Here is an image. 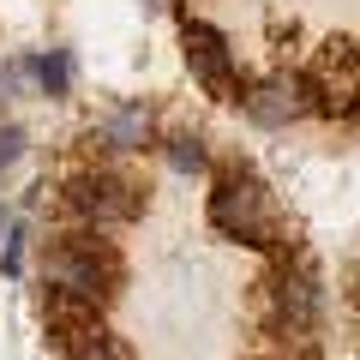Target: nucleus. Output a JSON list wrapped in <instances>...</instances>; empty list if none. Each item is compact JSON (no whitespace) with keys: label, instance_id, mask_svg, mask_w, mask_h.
I'll return each mask as SVG.
<instances>
[{"label":"nucleus","instance_id":"10","mask_svg":"<svg viewBox=\"0 0 360 360\" xmlns=\"http://www.w3.org/2000/svg\"><path fill=\"white\" fill-rule=\"evenodd\" d=\"M162 156H168L174 174H205V168H210V139H205V132H168Z\"/></svg>","mask_w":360,"mask_h":360},{"label":"nucleus","instance_id":"11","mask_svg":"<svg viewBox=\"0 0 360 360\" xmlns=\"http://www.w3.org/2000/svg\"><path fill=\"white\" fill-rule=\"evenodd\" d=\"M60 360H132V348L120 342L115 330H103V324H96V330H84L78 342H66Z\"/></svg>","mask_w":360,"mask_h":360},{"label":"nucleus","instance_id":"7","mask_svg":"<svg viewBox=\"0 0 360 360\" xmlns=\"http://www.w3.org/2000/svg\"><path fill=\"white\" fill-rule=\"evenodd\" d=\"M96 324H103V307H96V300H78V295H66V288H42V330H49L54 348L78 342V336L96 330Z\"/></svg>","mask_w":360,"mask_h":360},{"label":"nucleus","instance_id":"2","mask_svg":"<svg viewBox=\"0 0 360 360\" xmlns=\"http://www.w3.org/2000/svg\"><path fill=\"white\" fill-rule=\"evenodd\" d=\"M252 312H258V336H264L270 348L312 342V330H319V319H324V276H319V264L283 252L276 270L252 283Z\"/></svg>","mask_w":360,"mask_h":360},{"label":"nucleus","instance_id":"13","mask_svg":"<svg viewBox=\"0 0 360 360\" xmlns=\"http://www.w3.org/2000/svg\"><path fill=\"white\" fill-rule=\"evenodd\" d=\"M25 127H18V120H0V174H6V168H18V156H25Z\"/></svg>","mask_w":360,"mask_h":360},{"label":"nucleus","instance_id":"12","mask_svg":"<svg viewBox=\"0 0 360 360\" xmlns=\"http://www.w3.org/2000/svg\"><path fill=\"white\" fill-rule=\"evenodd\" d=\"M25 246H30V229L13 222V229L0 234V276H25Z\"/></svg>","mask_w":360,"mask_h":360},{"label":"nucleus","instance_id":"6","mask_svg":"<svg viewBox=\"0 0 360 360\" xmlns=\"http://www.w3.org/2000/svg\"><path fill=\"white\" fill-rule=\"evenodd\" d=\"M84 144H90V150H108V156L150 150V144H156V120H150V108H139V103H120V108H108V115L84 132Z\"/></svg>","mask_w":360,"mask_h":360},{"label":"nucleus","instance_id":"14","mask_svg":"<svg viewBox=\"0 0 360 360\" xmlns=\"http://www.w3.org/2000/svg\"><path fill=\"white\" fill-rule=\"evenodd\" d=\"M6 229H13V210H6V205H0V234H6Z\"/></svg>","mask_w":360,"mask_h":360},{"label":"nucleus","instance_id":"1","mask_svg":"<svg viewBox=\"0 0 360 360\" xmlns=\"http://www.w3.org/2000/svg\"><path fill=\"white\" fill-rule=\"evenodd\" d=\"M120 283H127V252H120L103 229L72 222V229H60V234L42 240V288H66V295H78V300L108 307V300L120 295Z\"/></svg>","mask_w":360,"mask_h":360},{"label":"nucleus","instance_id":"3","mask_svg":"<svg viewBox=\"0 0 360 360\" xmlns=\"http://www.w3.org/2000/svg\"><path fill=\"white\" fill-rule=\"evenodd\" d=\"M210 229L222 234V240H240V246H258V252L283 258L288 240H283V217H276V198H270V186L252 174V168H222L217 186H210Z\"/></svg>","mask_w":360,"mask_h":360},{"label":"nucleus","instance_id":"8","mask_svg":"<svg viewBox=\"0 0 360 360\" xmlns=\"http://www.w3.org/2000/svg\"><path fill=\"white\" fill-rule=\"evenodd\" d=\"M240 108H246V120H252V127H264V132H283V127H295V120H307L283 72L246 84V90H240Z\"/></svg>","mask_w":360,"mask_h":360},{"label":"nucleus","instance_id":"4","mask_svg":"<svg viewBox=\"0 0 360 360\" xmlns=\"http://www.w3.org/2000/svg\"><path fill=\"white\" fill-rule=\"evenodd\" d=\"M60 205L72 222H90V229H120V222H139L144 217V186L120 168L96 162V168H78L72 180L60 186Z\"/></svg>","mask_w":360,"mask_h":360},{"label":"nucleus","instance_id":"9","mask_svg":"<svg viewBox=\"0 0 360 360\" xmlns=\"http://www.w3.org/2000/svg\"><path fill=\"white\" fill-rule=\"evenodd\" d=\"M30 78H37V90L49 103H66L72 96V49H42L30 60Z\"/></svg>","mask_w":360,"mask_h":360},{"label":"nucleus","instance_id":"5","mask_svg":"<svg viewBox=\"0 0 360 360\" xmlns=\"http://www.w3.org/2000/svg\"><path fill=\"white\" fill-rule=\"evenodd\" d=\"M180 49H186V66H193V78L217 96V103H240V66H234V49L229 37H222L217 25H205V18H180Z\"/></svg>","mask_w":360,"mask_h":360}]
</instances>
